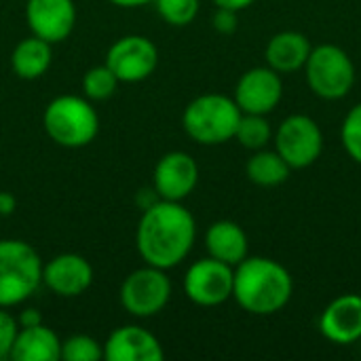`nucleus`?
Here are the masks:
<instances>
[{
	"label": "nucleus",
	"instance_id": "f257e3e1",
	"mask_svg": "<svg viewBox=\"0 0 361 361\" xmlns=\"http://www.w3.org/2000/svg\"><path fill=\"white\" fill-rule=\"evenodd\" d=\"M197 241V222L182 201L157 199L140 218L135 245L142 260L150 267L169 271L182 264Z\"/></svg>",
	"mask_w": 361,
	"mask_h": 361
},
{
	"label": "nucleus",
	"instance_id": "f03ea898",
	"mask_svg": "<svg viewBox=\"0 0 361 361\" xmlns=\"http://www.w3.org/2000/svg\"><path fill=\"white\" fill-rule=\"evenodd\" d=\"M294 296L290 271L267 256H247L235 267L233 300L250 315L271 317L281 313Z\"/></svg>",
	"mask_w": 361,
	"mask_h": 361
},
{
	"label": "nucleus",
	"instance_id": "7ed1b4c3",
	"mask_svg": "<svg viewBox=\"0 0 361 361\" xmlns=\"http://www.w3.org/2000/svg\"><path fill=\"white\" fill-rule=\"evenodd\" d=\"M237 102L224 93H203L195 97L182 114L186 135L201 146H220L235 140L241 121Z\"/></svg>",
	"mask_w": 361,
	"mask_h": 361
},
{
	"label": "nucleus",
	"instance_id": "20e7f679",
	"mask_svg": "<svg viewBox=\"0 0 361 361\" xmlns=\"http://www.w3.org/2000/svg\"><path fill=\"white\" fill-rule=\"evenodd\" d=\"M47 135L61 148H85L99 131V114L85 95H57L42 112Z\"/></svg>",
	"mask_w": 361,
	"mask_h": 361
},
{
	"label": "nucleus",
	"instance_id": "39448f33",
	"mask_svg": "<svg viewBox=\"0 0 361 361\" xmlns=\"http://www.w3.org/2000/svg\"><path fill=\"white\" fill-rule=\"evenodd\" d=\"M42 286V260L21 239L0 241V309H13L30 300Z\"/></svg>",
	"mask_w": 361,
	"mask_h": 361
},
{
	"label": "nucleus",
	"instance_id": "423d86ee",
	"mask_svg": "<svg viewBox=\"0 0 361 361\" xmlns=\"http://www.w3.org/2000/svg\"><path fill=\"white\" fill-rule=\"evenodd\" d=\"M302 70L311 93L326 102L345 99L353 91L357 78L351 55L332 42L313 47Z\"/></svg>",
	"mask_w": 361,
	"mask_h": 361
},
{
	"label": "nucleus",
	"instance_id": "0eeeda50",
	"mask_svg": "<svg viewBox=\"0 0 361 361\" xmlns=\"http://www.w3.org/2000/svg\"><path fill=\"white\" fill-rule=\"evenodd\" d=\"M273 144L292 171H298L319 161L324 152V131L313 116L296 112L279 123L273 133Z\"/></svg>",
	"mask_w": 361,
	"mask_h": 361
},
{
	"label": "nucleus",
	"instance_id": "6e6552de",
	"mask_svg": "<svg viewBox=\"0 0 361 361\" xmlns=\"http://www.w3.org/2000/svg\"><path fill=\"white\" fill-rule=\"evenodd\" d=\"M121 305L137 319H148L159 315L171 298V279L163 269L142 267L131 271L121 283Z\"/></svg>",
	"mask_w": 361,
	"mask_h": 361
},
{
	"label": "nucleus",
	"instance_id": "1a4fd4ad",
	"mask_svg": "<svg viewBox=\"0 0 361 361\" xmlns=\"http://www.w3.org/2000/svg\"><path fill=\"white\" fill-rule=\"evenodd\" d=\"M118 82H142L150 78L159 66L157 44L142 34H129L114 40L104 61Z\"/></svg>",
	"mask_w": 361,
	"mask_h": 361
},
{
	"label": "nucleus",
	"instance_id": "9d476101",
	"mask_svg": "<svg viewBox=\"0 0 361 361\" xmlns=\"http://www.w3.org/2000/svg\"><path fill=\"white\" fill-rule=\"evenodd\" d=\"M235 269L207 256L192 262L184 275V294L197 307H220L233 298Z\"/></svg>",
	"mask_w": 361,
	"mask_h": 361
},
{
	"label": "nucleus",
	"instance_id": "9b49d317",
	"mask_svg": "<svg viewBox=\"0 0 361 361\" xmlns=\"http://www.w3.org/2000/svg\"><path fill=\"white\" fill-rule=\"evenodd\" d=\"M233 99L243 114L269 116L283 99V78L269 66L250 68L239 76Z\"/></svg>",
	"mask_w": 361,
	"mask_h": 361
},
{
	"label": "nucleus",
	"instance_id": "f8f14e48",
	"mask_svg": "<svg viewBox=\"0 0 361 361\" xmlns=\"http://www.w3.org/2000/svg\"><path fill=\"white\" fill-rule=\"evenodd\" d=\"M199 184V165L184 150H171L159 159L152 173V190L165 201H184Z\"/></svg>",
	"mask_w": 361,
	"mask_h": 361
},
{
	"label": "nucleus",
	"instance_id": "ddd939ff",
	"mask_svg": "<svg viewBox=\"0 0 361 361\" xmlns=\"http://www.w3.org/2000/svg\"><path fill=\"white\" fill-rule=\"evenodd\" d=\"M25 23L30 32L51 44L63 42L76 25L74 0H27Z\"/></svg>",
	"mask_w": 361,
	"mask_h": 361
},
{
	"label": "nucleus",
	"instance_id": "4468645a",
	"mask_svg": "<svg viewBox=\"0 0 361 361\" xmlns=\"http://www.w3.org/2000/svg\"><path fill=\"white\" fill-rule=\"evenodd\" d=\"M42 283L59 298H76L93 283V267L80 254H59L42 264Z\"/></svg>",
	"mask_w": 361,
	"mask_h": 361
},
{
	"label": "nucleus",
	"instance_id": "2eb2a0df",
	"mask_svg": "<svg viewBox=\"0 0 361 361\" xmlns=\"http://www.w3.org/2000/svg\"><path fill=\"white\" fill-rule=\"evenodd\" d=\"M319 332L334 345H353L361 341V296L341 294L326 305L319 315Z\"/></svg>",
	"mask_w": 361,
	"mask_h": 361
},
{
	"label": "nucleus",
	"instance_id": "dca6fc26",
	"mask_svg": "<svg viewBox=\"0 0 361 361\" xmlns=\"http://www.w3.org/2000/svg\"><path fill=\"white\" fill-rule=\"evenodd\" d=\"M161 341L142 326H123L110 332L104 343V360L108 361H163Z\"/></svg>",
	"mask_w": 361,
	"mask_h": 361
},
{
	"label": "nucleus",
	"instance_id": "f3484780",
	"mask_svg": "<svg viewBox=\"0 0 361 361\" xmlns=\"http://www.w3.org/2000/svg\"><path fill=\"white\" fill-rule=\"evenodd\" d=\"M311 40L307 34L298 30H281L273 34L264 47V57L267 66L273 68L275 72L283 74H294L305 68L309 55H311Z\"/></svg>",
	"mask_w": 361,
	"mask_h": 361
},
{
	"label": "nucleus",
	"instance_id": "a211bd4d",
	"mask_svg": "<svg viewBox=\"0 0 361 361\" xmlns=\"http://www.w3.org/2000/svg\"><path fill=\"white\" fill-rule=\"evenodd\" d=\"M205 250L207 256L235 269L250 256V239L241 224L233 220H218L205 231Z\"/></svg>",
	"mask_w": 361,
	"mask_h": 361
},
{
	"label": "nucleus",
	"instance_id": "6ab92c4d",
	"mask_svg": "<svg viewBox=\"0 0 361 361\" xmlns=\"http://www.w3.org/2000/svg\"><path fill=\"white\" fill-rule=\"evenodd\" d=\"M8 360L59 361L61 360V341L44 324L30 326V328H19Z\"/></svg>",
	"mask_w": 361,
	"mask_h": 361
},
{
	"label": "nucleus",
	"instance_id": "aec40b11",
	"mask_svg": "<svg viewBox=\"0 0 361 361\" xmlns=\"http://www.w3.org/2000/svg\"><path fill=\"white\" fill-rule=\"evenodd\" d=\"M51 47H53L51 42H47L34 34L19 40L11 53L13 72L23 80L40 78L51 68V61H53V49Z\"/></svg>",
	"mask_w": 361,
	"mask_h": 361
},
{
	"label": "nucleus",
	"instance_id": "412c9836",
	"mask_svg": "<svg viewBox=\"0 0 361 361\" xmlns=\"http://www.w3.org/2000/svg\"><path fill=\"white\" fill-rule=\"evenodd\" d=\"M292 173V167L283 161V157L273 148H260L254 150L252 157L245 163V176L252 184L260 188H275L283 182H288Z\"/></svg>",
	"mask_w": 361,
	"mask_h": 361
},
{
	"label": "nucleus",
	"instance_id": "4be33fe9",
	"mask_svg": "<svg viewBox=\"0 0 361 361\" xmlns=\"http://www.w3.org/2000/svg\"><path fill=\"white\" fill-rule=\"evenodd\" d=\"M273 127L264 114H241V121L235 131V140L247 150L267 148L273 142Z\"/></svg>",
	"mask_w": 361,
	"mask_h": 361
},
{
	"label": "nucleus",
	"instance_id": "5701e85b",
	"mask_svg": "<svg viewBox=\"0 0 361 361\" xmlns=\"http://www.w3.org/2000/svg\"><path fill=\"white\" fill-rule=\"evenodd\" d=\"M116 87H118V78L112 74V70L106 63L93 66L82 76V93L91 102H104L112 97Z\"/></svg>",
	"mask_w": 361,
	"mask_h": 361
},
{
	"label": "nucleus",
	"instance_id": "b1692460",
	"mask_svg": "<svg viewBox=\"0 0 361 361\" xmlns=\"http://www.w3.org/2000/svg\"><path fill=\"white\" fill-rule=\"evenodd\" d=\"M161 19L173 27L190 25L201 8V0H154Z\"/></svg>",
	"mask_w": 361,
	"mask_h": 361
},
{
	"label": "nucleus",
	"instance_id": "393cba45",
	"mask_svg": "<svg viewBox=\"0 0 361 361\" xmlns=\"http://www.w3.org/2000/svg\"><path fill=\"white\" fill-rule=\"evenodd\" d=\"M63 361H99L104 360V345L89 334H72L61 341Z\"/></svg>",
	"mask_w": 361,
	"mask_h": 361
},
{
	"label": "nucleus",
	"instance_id": "a878e982",
	"mask_svg": "<svg viewBox=\"0 0 361 361\" xmlns=\"http://www.w3.org/2000/svg\"><path fill=\"white\" fill-rule=\"evenodd\" d=\"M341 144L347 157L361 165V102L355 104L343 118L341 125Z\"/></svg>",
	"mask_w": 361,
	"mask_h": 361
},
{
	"label": "nucleus",
	"instance_id": "bb28decb",
	"mask_svg": "<svg viewBox=\"0 0 361 361\" xmlns=\"http://www.w3.org/2000/svg\"><path fill=\"white\" fill-rule=\"evenodd\" d=\"M17 332H19L17 317H13L6 309H0V360L11 357V349L17 338Z\"/></svg>",
	"mask_w": 361,
	"mask_h": 361
},
{
	"label": "nucleus",
	"instance_id": "cd10ccee",
	"mask_svg": "<svg viewBox=\"0 0 361 361\" xmlns=\"http://www.w3.org/2000/svg\"><path fill=\"white\" fill-rule=\"evenodd\" d=\"M239 25V17L237 11H228V8H216L214 13V30L220 34H233Z\"/></svg>",
	"mask_w": 361,
	"mask_h": 361
},
{
	"label": "nucleus",
	"instance_id": "c85d7f7f",
	"mask_svg": "<svg viewBox=\"0 0 361 361\" xmlns=\"http://www.w3.org/2000/svg\"><path fill=\"white\" fill-rule=\"evenodd\" d=\"M17 324H19V328H30V326H38V324H42V315H40V311L38 309H23L21 313H19V317H17Z\"/></svg>",
	"mask_w": 361,
	"mask_h": 361
},
{
	"label": "nucleus",
	"instance_id": "c756f323",
	"mask_svg": "<svg viewBox=\"0 0 361 361\" xmlns=\"http://www.w3.org/2000/svg\"><path fill=\"white\" fill-rule=\"evenodd\" d=\"M256 0H214V4L218 8H228V11H245L254 4Z\"/></svg>",
	"mask_w": 361,
	"mask_h": 361
},
{
	"label": "nucleus",
	"instance_id": "7c9ffc66",
	"mask_svg": "<svg viewBox=\"0 0 361 361\" xmlns=\"http://www.w3.org/2000/svg\"><path fill=\"white\" fill-rule=\"evenodd\" d=\"M17 207V199L13 192H0V218L11 216Z\"/></svg>",
	"mask_w": 361,
	"mask_h": 361
},
{
	"label": "nucleus",
	"instance_id": "2f4dec72",
	"mask_svg": "<svg viewBox=\"0 0 361 361\" xmlns=\"http://www.w3.org/2000/svg\"><path fill=\"white\" fill-rule=\"evenodd\" d=\"M110 2L121 6V8H137V6H146L154 0H110Z\"/></svg>",
	"mask_w": 361,
	"mask_h": 361
}]
</instances>
